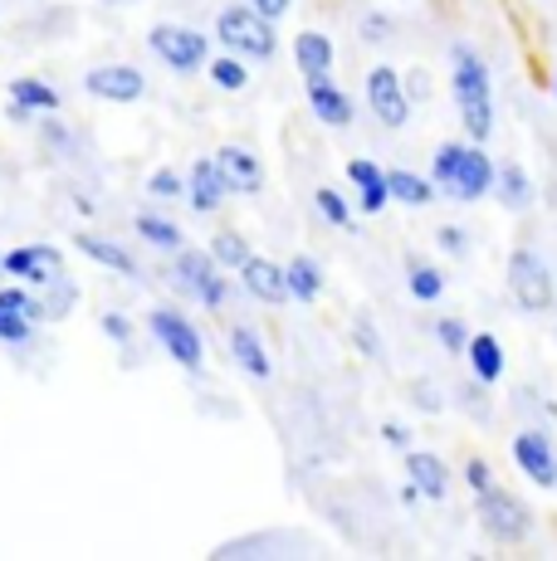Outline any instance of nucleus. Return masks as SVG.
Instances as JSON below:
<instances>
[{
    "label": "nucleus",
    "mask_w": 557,
    "mask_h": 561,
    "mask_svg": "<svg viewBox=\"0 0 557 561\" xmlns=\"http://www.w3.org/2000/svg\"><path fill=\"white\" fill-rule=\"evenodd\" d=\"M216 45H225L250 64H264V59H274L278 39H274L270 15H260L254 5H230V10H220V20H216Z\"/></svg>",
    "instance_id": "1"
},
{
    "label": "nucleus",
    "mask_w": 557,
    "mask_h": 561,
    "mask_svg": "<svg viewBox=\"0 0 557 561\" xmlns=\"http://www.w3.org/2000/svg\"><path fill=\"white\" fill-rule=\"evenodd\" d=\"M479 527H485L489 537H495V542H523V537L533 533V508L523 499H513L509 489H495V483H489L485 493H479Z\"/></svg>",
    "instance_id": "2"
},
{
    "label": "nucleus",
    "mask_w": 557,
    "mask_h": 561,
    "mask_svg": "<svg viewBox=\"0 0 557 561\" xmlns=\"http://www.w3.org/2000/svg\"><path fill=\"white\" fill-rule=\"evenodd\" d=\"M509 294L523 312H548L553 308L557 284H553V268L543 264V254H533V250L509 254Z\"/></svg>",
    "instance_id": "3"
},
{
    "label": "nucleus",
    "mask_w": 557,
    "mask_h": 561,
    "mask_svg": "<svg viewBox=\"0 0 557 561\" xmlns=\"http://www.w3.org/2000/svg\"><path fill=\"white\" fill-rule=\"evenodd\" d=\"M147 49L177 73H196L211 64V39L186 25H152L147 30Z\"/></svg>",
    "instance_id": "4"
},
{
    "label": "nucleus",
    "mask_w": 557,
    "mask_h": 561,
    "mask_svg": "<svg viewBox=\"0 0 557 561\" xmlns=\"http://www.w3.org/2000/svg\"><path fill=\"white\" fill-rule=\"evenodd\" d=\"M147 328H152L157 347H162L171 362L186 366V371H201V362H206V342H201L196 322L181 318L177 308H157L152 318H147Z\"/></svg>",
    "instance_id": "5"
},
{
    "label": "nucleus",
    "mask_w": 557,
    "mask_h": 561,
    "mask_svg": "<svg viewBox=\"0 0 557 561\" xmlns=\"http://www.w3.org/2000/svg\"><path fill=\"white\" fill-rule=\"evenodd\" d=\"M177 284L206 308H220L230 298V284L220 278V264L211 250H177Z\"/></svg>",
    "instance_id": "6"
},
{
    "label": "nucleus",
    "mask_w": 557,
    "mask_h": 561,
    "mask_svg": "<svg viewBox=\"0 0 557 561\" xmlns=\"http://www.w3.org/2000/svg\"><path fill=\"white\" fill-rule=\"evenodd\" d=\"M367 103L372 113H377L382 127H406L411 123V93H406V79L387 64H377V69L367 73Z\"/></svg>",
    "instance_id": "7"
},
{
    "label": "nucleus",
    "mask_w": 557,
    "mask_h": 561,
    "mask_svg": "<svg viewBox=\"0 0 557 561\" xmlns=\"http://www.w3.org/2000/svg\"><path fill=\"white\" fill-rule=\"evenodd\" d=\"M5 274L25 278L35 288H55L59 278H69V268H64V254L55 244H20V250L5 254Z\"/></svg>",
    "instance_id": "8"
},
{
    "label": "nucleus",
    "mask_w": 557,
    "mask_h": 561,
    "mask_svg": "<svg viewBox=\"0 0 557 561\" xmlns=\"http://www.w3.org/2000/svg\"><path fill=\"white\" fill-rule=\"evenodd\" d=\"M83 93L99 103H137L147 93V79L133 64H99V69L83 73Z\"/></svg>",
    "instance_id": "9"
},
{
    "label": "nucleus",
    "mask_w": 557,
    "mask_h": 561,
    "mask_svg": "<svg viewBox=\"0 0 557 561\" xmlns=\"http://www.w3.org/2000/svg\"><path fill=\"white\" fill-rule=\"evenodd\" d=\"M489 191H495V161H489L485 142H465L459 167H455V181H450V196L475 205V201H485Z\"/></svg>",
    "instance_id": "10"
},
{
    "label": "nucleus",
    "mask_w": 557,
    "mask_h": 561,
    "mask_svg": "<svg viewBox=\"0 0 557 561\" xmlns=\"http://www.w3.org/2000/svg\"><path fill=\"white\" fill-rule=\"evenodd\" d=\"M513 463H519L538 489H557V449L543 430H523V435H513Z\"/></svg>",
    "instance_id": "11"
},
{
    "label": "nucleus",
    "mask_w": 557,
    "mask_h": 561,
    "mask_svg": "<svg viewBox=\"0 0 557 561\" xmlns=\"http://www.w3.org/2000/svg\"><path fill=\"white\" fill-rule=\"evenodd\" d=\"M450 83H455V103H485L495 99V89H489V64L479 59L469 45H455L450 49Z\"/></svg>",
    "instance_id": "12"
},
{
    "label": "nucleus",
    "mask_w": 557,
    "mask_h": 561,
    "mask_svg": "<svg viewBox=\"0 0 557 561\" xmlns=\"http://www.w3.org/2000/svg\"><path fill=\"white\" fill-rule=\"evenodd\" d=\"M5 93H10V123H30V117H49V113H59V93L49 89L45 79H30V73H20V79H10L5 83Z\"/></svg>",
    "instance_id": "13"
},
{
    "label": "nucleus",
    "mask_w": 557,
    "mask_h": 561,
    "mask_svg": "<svg viewBox=\"0 0 557 561\" xmlns=\"http://www.w3.org/2000/svg\"><path fill=\"white\" fill-rule=\"evenodd\" d=\"M348 181H352V191H357V210L362 215H382V210H387L391 191H387V171H382L377 161L352 157L348 161Z\"/></svg>",
    "instance_id": "14"
},
{
    "label": "nucleus",
    "mask_w": 557,
    "mask_h": 561,
    "mask_svg": "<svg viewBox=\"0 0 557 561\" xmlns=\"http://www.w3.org/2000/svg\"><path fill=\"white\" fill-rule=\"evenodd\" d=\"M225 196H230V186H225V176H220V161L216 157H201L196 167H191V176H186L191 210L211 215V210H220V205H225Z\"/></svg>",
    "instance_id": "15"
},
{
    "label": "nucleus",
    "mask_w": 557,
    "mask_h": 561,
    "mask_svg": "<svg viewBox=\"0 0 557 561\" xmlns=\"http://www.w3.org/2000/svg\"><path fill=\"white\" fill-rule=\"evenodd\" d=\"M220 161V176L230 191H240V196H254V191H264V161L250 152V147H220L216 152Z\"/></svg>",
    "instance_id": "16"
},
{
    "label": "nucleus",
    "mask_w": 557,
    "mask_h": 561,
    "mask_svg": "<svg viewBox=\"0 0 557 561\" xmlns=\"http://www.w3.org/2000/svg\"><path fill=\"white\" fill-rule=\"evenodd\" d=\"M240 284H245V294L260 298V304H284V298H288L284 268H278L274 259H260V254H250L240 264Z\"/></svg>",
    "instance_id": "17"
},
{
    "label": "nucleus",
    "mask_w": 557,
    "mask_h": 561,
    "mask_svg": "<svg viewBox=\"0 0 557 561\" xmlns=\"http://www.w3.org/2000/svg\"><path fill=\"white\" fill-rule=\"evenodd\" d=\"M304 93H308V107L318 113V123H328V127H348L352 123V99L333 83V73H318V79H308Z\"/></svg>",
    "instance_id": "18"
},
{
    "label": "nucleus",
    "mask_w": 557,
    "mask_h": 561,
    "mask_svg": "<svg viewBox=\"0 0 557 561\" xmlns=\"http://www.w3.org/2000/svg\"><path fill=\"white\" fill-rule=\"evenodd\" d=\"M406 479L421 489V499H445V489H450L445 459L431 455V449H406Z\"/></svg>",
    "instance_id": "19"
},
{
    "label": "nucleus",
    "mask_w": 557,
    "mask_h": 561,
    "mask_svg": "<svg viewBox=\"0 0 557 561\" xmlns=\"http://www.w3.org/2000/svg\"><path fill=\"white\" fill-rule=\"evenodd\" d=\"M73 250H79L83 259H93V264L113 268V274H127V278H137V259L127 254L123 244L103 240V234H93V230H79V234H73Z\"/></svg>",
    "instance_id": "20"
},
{
    "label": "nucleus",
    "mask_w": 557,
    "mask_h": 561,
    "mask_svg": "<svg viewBox=\"0 0 557 561\" xmlns=\"http://www.w3.org/2000/svg\"><path fill=\"white\" fill-rule=\"evenodd\" d=\"M230 352H235V362H240L245 371L254 376V381H270V376H274V357H270V347H264L260 332L245 328V322L230 332Z\"/></svg>",
    "instance_id": "21"
},
{
    "label": "nucleus",
    "mask_w": 557,
    "mask_h": 561,
    "mask_svg": "<svg viewBox=\"0 0 557 561\" xmlns=\"http://www.w3.org/2000/svg\"><path fill=\"white\" fill-rule=\"evenodd\" d=\"M294 64L304 79H318V73H333V39L318 35V30H304L294 39Z\"/></svg>",
    "instance_id": "22"
},
{
    "label": "nucleus",
    "mask_w": 557,
    "mask_h": 561,
    "mask_svg": "<svg viewBox=\"0 0 557 561\" xmlns=\"http://www.w3.org/2000/svg\"><path fill=\"white\" fill-rule=\"evenodd\" d=\"M465 357H469V366H475V381H485V386L503 381V342L495 337V332H475L469 347H465Z\"/></svg>",
    "instance_id": "23"
},
{
    "label": "nucleus",
    "mask_w": 557,
    "mask_h": 561,
    "mask_svg": "<svg viewBox=\"0 0 557 561\" xmlns=\"http://www.w3.org/2000/svg\"><path fill=\"white\" fill-rule=\"evenodd\" d=\"M284 278H288V298H298V304H318V294H323V268H318L308 254L288 259Z\"/></svg>",
    "instance_id": "24"
},
{
    "label": "nucleus",
    "mask_w": 557,
    "mask_h": 561,
    "mask_svg": "<svg viewBox=\"0 0 557 561\" xmlns=\"http://www.w3.org/2000/svg\"><path fill=\"white\" fill-rule=\"evenodd\" d=\"M495 191H499V201L509 205V210H528L533 205V181H528V171H523L519 161L495 167Z\"/></svg>",
    "instance_id": "25"
},
{
    "label": "nucleus",
    "mask_w": 557,
    "mask_h": 561,
    "mask_svg": "<svg viewBox=\"0 0 557 561\" xmlns=\"http://www.w3.org/2000/svg\"><path fill=\"white\" fill-rule=\"evenodd\" d=\"M133 225H137V234H143V240L152 244V250H167V254H177V250H181V240H186L177 220H167V215H152V210H143Z\"/></svg>",
    "instance_id": "26"
},
{
    "label": "nucleus",
    "mask_w": 557,
    "mask_h": 561,
    "mask_svg": "<svg viewBox=\"0 0 557 561\" xmlns=\"http://www.w3.org/2000/svg\"><path fill=\"white\" fill-rule=\"evenodd\" d=\"M387 191H391V201H401V205H431L435 201V186H431V176H416V171H387Z\"/></svg>",
    "instance_id": "27"
},
{
    "label": "nucleus",
    "mask_w": 557,
    "mask_h": 561,
    "mask_svg": "<svg viewBox=\"0 0 557 561\" xmlns=\"http://www.w3.org/2000/svg\"><path fill=\"white\" fill-rule=\"evenodd\" d=\"M206 69H211V83L225 89V93H240L245 83H250V69H245V59H240V54H230V49H225L220 59H211Z\"/></svg>",
    "instance_id": "28"
},
{
    "label": "nucleus",
    "mask_w": 557,
    "mask_h": 561,
    "mask_svg": "<svg viewBox=\"0 0 557 561\" xmlns=\"http://www.w3.org/2000/svg\"><path fill=\"white\" fill-rule=\"evenodd\" d=\"M406 288H411V298H421V304H435V298L445 294V274L435 264L411 259V278H406Z\"/></svg>",
    "instance_id": "29"
},
{
    "label": "nucleus",
    "mask_w": 557,
    "mask_h": 561,
    "mask_svg": "<svg viewBox=\"0 0 557 561\" xmlns=\"http://www.w3.org/2000/svg\"><path fill=\"white\" fill-rule=\"evenodd\" d=\"M211 254H216L220 268H235V274H240V264H245V259H250L254 250H250V240H240L235 230H220L216 240H211Z\"/></svg>",
    "instance_id": "30"
},
{
    "label": "nucleus",
    "mask_w": 557,
    "mask_h": 561,
    "mask_svg": "<svg viewBox=\"0 0 557 561\" xmlns=\"http://www.w3.org/2000/svg\"><path fill=\"white\" fill-rule=\"evenodd\" d=\"M459 117H465L469 142H489V133H495V99H485V103H459Z\"/></svg>",
    "instance_id": "31"
},
{
    "label": "nucleus",
    "mask_w": 557,
    "mask_h": 561,
    "mask_svg": "<svg viewBox=\"0 0 557 561\" xmlns=\"http://www.w3.org/2000/svg\"><path fill=\"white\" fill-rule=\"evenodd\" d=\"M0 312H15V318L39 322V318H45V304H39L35 294H25V288H5V284H0Z\"/></svg>",
    "instance_id": "32"
},
{
    "label": "nucleus",
    "mask_w": 557,
    "mask_h": 561,
    "mask_svg": "<svg viewBox=\"0 0 557 561\" xmlns=\"http://www.w3.org/2000/svg\"><path fill=\"white\" fill-rule=\"evenodd\" d=\"M459 152H465V142L435 147V161H431V186L435 191H450V181H455V167H459Z\"/></svg>",
    "instance_id": "33"
},
{
    "label": "nucleus",
    "mask_w": 557,
    "mask_h": 561,
    "mask_svg": "<svg viewBox=\"0 0 557 561\" xmlns=\"http://www.w3.org/2000/svg\"><path fill=\"white\" fill-rule=\"evenodd\" d=\"M314 201H318V215H323L328 225H338V230H348V225H352V205L342 201L338 191H328V186H323Z\"/></svg>",
    "instance_id": "34"
},
{
    "label": "nucleus",
    "mask_w": 557,
    "mask_h": 561,
    "mask_svg": "<svg viewBox=\"0 0 557 561\" xmlns=\"http://www.w3.org/2000/svg\"><path fill=\"white\" fill-rule=\"evenodd\" d=\"M352 342L362 347V357H367V362H382V357H387V347H382L377 322H372V318H357V322H352Z\"/></svg>",
    "instance_id": "35"
},
{
    "label": "nucleus",
    "mask_w": 557,
    "mask_h": 561,
    "mask_svg": "<svg viewBox=\"0 0 557 561\" xmlns=\"http://www.w3.org/2000/svg\"><path fill=\"white\" fill-rule=\"evenodd\" d=\"M435 337H441V347H445V352L465 357V347H469V328H465L459 318H441V322H435Z\"/></svg>",
    "instance_id": "36"
},
{
    "label": "nucleus",
    "mask_w": 557,
    "mask_h": 561,
    "mask_svg": "<svg viewBox=\"0 0 557 561\" xmlns=\"http://www.w3.org/2000/svg\"><path fill=\"white\" fill-rule=\"evenodd\" d=\"M147 196H157V201H181V196H186V181H181L177 171H152V176H147Z\"/></svg>",
    "instance_id": "37"
},
{
    "label": "nucleus",
    "mask_w": 557,
    "mask_h": 561,
    "mask_svg": "<svg viewBox=\"0 0 557 561\" xmlns=\"http://www.w3.org/2000/svg\"><path fill=\"white\" fill-rule=\"evenodd\" d=\"M30 332H35V322H30V318H15V312H0V342L20 347V342H30Z\"/></svg>",
    "instance_id": "38"
},
{
    "label": "nucleus",
    "mask_w": 557,
    "mask_h": 561,
    "mask_svg": "<svg viewBox=\"0 0 557 561\" xmlns=\"http://www.w3.org/2000/svg\"><path fill=\"white\" fill-rule=\"evenodd\" d=\"M435 240H441V250H445V254H455V259H465V254H469V234L459 230V225H445V230L435 234Z\"/></svg>",
    "instance_id": "39"
},
{
    "label": "nucleus",
    "mask_w": 557,
    "mask_h": 561,
    "mask_svg": "<svg viewBox=\"0 0 557 561\" xmlns=\"http://www.w3.org/2000/svg\"><path fill=\"white\" fill-rule=\"evenodd\" d=\"M465 483H469L475 493H485L489 483H495V473H489V463H485V459H469V463H465Z\"/></svg>",
    "instance_id": "40"
},
{
    "label": "nucleus",
    "mask_w": 557,
    "mask_h": 561,
    "mask_svg": "<svg viewBox=\"0 0 557 561\" xmlns=\"http://www.w3.org/2000/svg\"><path fill=\"white\" fill-rule=\"evenodd\" d=\"M103 332H109L113 342H133V322H127L123 312H103Z\"/></svg>",
    "instance_id": "41"
},
{
    "label": "nucleus",
    "mask_w": 557,
    "mask_h": 561,
    "mask_svg": "<svg viewBox=\"0 0 557 561\" xmlns=\"http://www.w3.org/2000/svg\"><path fill=\"white\" fill-rule=\"evenodd\" d=\"M382 439H387L391 449H411V430L396 425V420H387V425H382Z\"/></svg>",
    "instance_id": "42"
},
{
    "label": "nucleus",
    "mask_w": 557,
    "mask_h": 561,
    "mask_svg": "<svg viewBox=\"0 0 557 561\" xmlns=\"http://www.w3.org/2000/svg\"><path fill=\"white\" fill-rule=\"evenodd\" d=\"M362 35H367V39H387L391 35V20L387 15H367V20H362Z\"/></svg>",
    "instance_id": "43"
},
{
    "label": "nucleus",
    "mask_w": 557,
    "mask_h": 561,
    "mask_svg": "<svg viewBox=\"0 0 557 561\" xmlns=\"http://www.w3.org/2000/svg\"><path fill=\"white\" fill-rule=\"evenodd\" d=\"M254 10H260V15H270V20H278V15H288V5H294V0H250Z\"/></svg>",
    "instance_id": "44"
},
{
    "label": "nucleus",
    "mask_w": 557,
    "mask_h": 561,
    "mask_svg": "<svg viewBox=\"0 0 557 561\" xmlns=\"http://www.w3.org/2000/svg\"><path fill=\"white\" fill-rule=\"evenodd\" d=\"M406 93H411V99H425V93H431V83H425V73H411V79H406Z\"/></svg>",
    "instance_id": "45"
},
{
    "label": "nucleus",
    "mask_w": 557,
    "mask_h": 561,
    "mask_svg": "<svg viewBox=\"0 0 557 561\" xmlns=\"http://www.w3.org/2000/svg\"><path fill=\"white\" fill-rule=\"evenodd\" d=\"M0 284H5V254H0Z\"/></svg>",
    "instance_id": "46"
},
{
    "label": "nucleus",
    "mask_w": 557,
    "mask_h": 561,
    "mask_svg": "<svg viewBox=\"0 0 557 561\" xmlns=\"http://www.w3.org/2000/svg\"><path fill=\"white\" fill-rule=\"evenodd\" d=\"M553 99H557V69H553Z\"/></svg>",
    "instance_id": "47"
},
{
    "label": "nucleus",
    "mask_w": 557,
    "mask_h": 561,
    "mask_svg": "<svg viewBox=\"0 0 557 561\" xmlns=\"http://www.w3.org/2000/svg\"><path fill=\"white\" fill-rule=\"evenodd\" d=\"M109 5H123V0H109Z\"/></svg>",
    "instance_id": "48"
}]
</instances>
